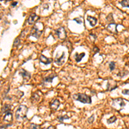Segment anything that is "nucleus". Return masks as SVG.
I'll use <instances>...</instances> for the list:
<instances>
[{
    "label": "nucleus",
    "mask_w": 129,
    "mask_h": 129,
    "mask_svg": "<svg viewBox=\"0 0 129 129\" xmlns=\"http://www.w3.org/2000/svg\"><path fill=\"white\" fill-rule=\"evenodd\" d=\"M28 108L25 105H19L16 110V118L18 120H23L27 118Z\"/></svg>",
    "instance_id": "1"
},
{
    "label": "nucleus",
    "mask_w": 129,
    "mask_h": 129,
    "mask_svg": "<svg viewBox=\"0 0 129 129\" xmlns=\"http://www.w3.org/2000/svg\"><path fill=\"white\" fill-rule=\"evenodd\" d=\"M111 105H112L113 108L115 109L116 111H120L126 106V102H125L124 99L122 98H115V99H113L112 102H111Z\"/></svg>",
    "instance_id": "2"
},
{
    "label": "nucleus",
    "mask_w": 129,
    "mask_h": 129,
    "mask_svg": "<svg viewBox=\"0 0 129 129\" xmlns=\"http://www.w3.org/2000/svg\"><path fill=\"white\" fill-rule=\"evenodd\" d=\"M73 99L76 101H79V102L83 103H86V104H90L91 103V97L89 96L86 94H82V93H77V94H74L72 96Z\"/></svg>",
    "instance_id": "3"
},
{
    "label": "nucleus",
    "mask_w": 129,
    "mask_h": 129,
    "mask_svg": "<svg viewBox=\"0 0 129 129\" xmlns=\"http://www.w3.org/2000/svg\"><path fill=\"white\" fill-rule=\"evenodd\" d=\"M55 34H56L57 37L60 40H65L66 38V31H65V29L63 27H60L58 29H56Z\"/></svg>",
    "instance_id": "4"
},
{
    "label": "nucleus",
    "mask_w": 129,
    "mask_h": 129,
    "mask_svg": "<svg viewBox=\"0 0 129 129\" xmlns=\"http://www.w3.org/2000/svg\"><path fill=\"white\" fill-rule=\"evenodd\" d=\"M65 52H63L62 54H61L59 57H56V58L54 59V62L56 63L57 65H62L65 63Z\"/></svg>",
    "instance_id": "5"
},
{
    "label": "nucleus",
    "mask_w": 129,
    "mask_h": 129,
    "mask_svg": "<svg viewBox=\"0 0 129 129\" xmlns=\"http://www.w3.org/2000/svg\"><path fill=\"white\" fill-rule=\"evenodd\" d=\"M59 105H60V102L58 100V99H54L50 102V108L53 111H56L59 108Z\"/></svg>",
    "instance_id": "6"
},
{
    "label": "nucleus",
    "mask_w": 129,
    "mask_h": 129,
    "mask_svg": "<svg viewBox=\"0 0 129 129\" xmlns=\"http://www.w3.org/2000/svg\"><path fill=\"white\" fill-rule=\"evenodd\" d=\"M41 33H42V30H39L38 29H37L36 27H34L32 29V30H31V33H30V35H32V36L35 37V38L38 39L40 36H41Z\"/></svg>",
    "instance_id": "7"
},
{
    "label": "nucleus",
    "mask_w": 129,
    "mask_h": 129,
    "mask_svg": "<svg viewBox=\"0 0 129 129\" xmlns=\"http://www.w3.org/2000/svg\"><path fill=\"white\" fill-rule=\"evenodd\" d=\"M39 19H40V17L37 15H35V14H31V15L29 16V18H28L27 22L29 24H33V23H35L36 21H38Z\"/></svg>",
    "instance_id": "8"
},
{
    "label": "nucleus",
    "mask_w": 129,
    "mask_h": 129,
    "mask_svg": "<svg viewBox=\"0 0 129 129\" xmlns=\"http://www.w3.org/2000/svg\"><path fill=\"white\" fill-rule=\"evenodd\" d=\"M20 74H21V76L23 77V79H24V81H28L29 79H30L31 77V74L29 72V71L23 70V69H22L21 71H20Z\"/></svg>",
    "instance_id": "9"
},
{
    "label": "nucleus",
    "mask_w": 129,
    "mask_h": 129,
    "mask_svg": "<svg viewBox=\"0 0 129 129\" xmlns=\"http://www.w3.org/2000/svg\"><path fill=\"white\" fill-rule=\"evenodd\" d=\"M3 119H4V121L5 122H11V120H12V113L11 111L5 113Z\"/></svg>",
    "instance_id": "10"
},
{
    "label": "nucleus",
    "mask_w": 129,
    "mask_h": 129,
    "mask_svg": "<svg viewBox=\"0 0 129 129\" xmlns=\"http://www.w3.org/2000/svg\"><path fill=\"white\" fill-rule=\"evenodd\" d=\"M40 61H41V63H42L44 65H49L52 62V59L47 58L44 55H41L40 56Z\"/></svg>",
    "instance_id": "11"
},
{
    "label": "nucleus",
    "mask_w": 129,
    "mask_h": 129,
    "mask_svg": "<svg viewBox=\"0 0 129 129\" xmlns=\"http://www.w3.org/2000/svg\"><path fill=\"white\" fill-rule=\"evenodd\" d=\"M116 28H117V24H115L114 23H108L107 29H108V30H109L110 32H112V33H117Z\"/></svg>",
    "instance_id": "12"
},
{
    "label": "nucleus",
    "mask_w": 129,
    "mask_h": 129,
    "mask_svg": "<svg viewBox=\"0 0 129 129\" xmlns=\"http://www.w3.org/2000/svg\"><path fill=\"white\" fill-rule=\"evenodd\" d=\"M87 21L90 23V26H92V27H94V26L97 23V19L96 17H90V16H88V17H87Z\"/></svg>",
    "instance_id": "13"
},
{
    "label": "nucleus",
    "mask_w": 129,
    "mask_h": 129,
    "mask_svg": "<svg viewBox=\"0 0 129 129\" xmlns=\"http://www.w3.org/2000/svg\"><path fill=\"white\" fill-rule=\"evenodd\" d=\"M85 56V53H75V59H76V61L77 63H79L81 61V59H82Z\"/></svg>",
    "instance_id": "14"
},
{
    "label": "nucleus",
    "mask_w": 129,
    "mask_h": 129,
    "mask_svg": "<svg viewBox=\"0 0 129 129\" xmlns=\"http://www.w3.org/2000/svg\"><path fill=\"white\" fill-rule=\"evenodd\" d=\"M11 106L9 104H6L4 106V108H2V112L4 113V114H5V113L9 112V111H11Z\"/></svg>",
    "instance_id": "15"
},
{
    "label": "nucleus",
    "mask_w": 129,
    "mask_h": 129,
    "mask_svg": "<svg viewBox=\"0 0 129 129\" xmlns=\"http://www.w3.org/2000/svg\"><path fill=\"white\" fill-rule=\"evenodd\" d=\"M55 77V75H51V76H48L47 77H45L44 78V81L45 82H48V83H52V81H53V79Z\"/></svg>",
    "instance_id": "16"
},
{
    "label": "nucleus",
    "mask_w": 129,
    "mask_h": 129,
    "mask_svg": "<svg viewBox=\"0 0 129 129\" xmlns=\"http://www.w3.org/2000/svg\"><path fill=\"white\" fill-rule=\"evenodd\" d=\"M120 4L123 7H129V0H123L120 2Z\"/></svg>",
    "instance_id": "17"
},
{
    "label": "nucleus",
    "mask_w": 129,
    "mask_h": 129,
    "mask_svg": "<svg viewBox=\"0 0 129 129\" xmlns=\"http://www.w3.org/2000/svg\"><path fill=\"white\" fill-rule=\"evenodd\" d=\"M116 120H117V118H116L115 116H112V117H111V118L108 119V120H107V122H108V124H112V123L115 122V121H116Z\"/></svg>",
    "instance_id": "18"
},
{
    "label": "nucleus",
    "mask_w": 129,
    "mask_h": 129,
    "mask_svg": "<svg viewBox=\"0 0 129 129\" xmlns=\"http://www.w3.org/2000/svg\"><path fill=\"white\" fill-rule=\"evenodd\" d=\"M32 100H33V101H35V102H38V101L40 100V96H39V95L37 94V93H35V94H34V95H33V96H32Z\"/></svg>",
    "instance_id": "19"
},
{
    "label": "nucleus",
    "mask_w": 129,
    "mask_h": 129,
    "mask_svg": "<svg viewBox=\"0 0 129 129\" xmlns=\"http://www.w3.org/2000/svg\"><path fill=\"white\" fill-rule=\"evenodd\" d=\"M73 21L76 22L77 24H81V23H83V20H82V18H81V17H76V18L73 19Z\"/></svg>",
    "instance_id": "20"
},
{
    "label": "nucleus",
    "mask_w": 129,
    "mask_h": 129,
    "mask_svg": "<svg viewBox=\"0 0 129 129\" xmlns=\"http://www.w3.org/2000/svg\"><path fill=\"white\" fill-rule=\"evenodd\" d=\"M114 68H115V63H114V62H110L109 63V69H110V71H113Z\"/></svg>",
    "instance_id": "21"
},
{
    "label": "nucleus",
    "mask_w": 129,
    "mask_h": 129,
    "mask_svg": "<svg viewBox=\"0 0 129 129\" xmlns=\"http://www.w3.org/2000/svg\"><path fill=\"white\" fill-rule=\"evenodd\" d=\"M68 117L67 116H59L58 117V120H59V121H62V120H68Z\"/></svg>",
    "instance_id": "22"
},
{
    "label": "nucleus",
    "mask_w": 129,
    "mask_h": 129,
    "mask_svg": "<svg viewBox=\"0 0 129 129\" xmlns=\"http://www.w3.org/2000/svg\"><path fill=\"white\" fill-rule=\"evenodd\" d=\"M30 128L31 129H40V126L39 125H36V124H31Z\"/></svg>",
    "instance_id": "23"
},
{
    "label": "nucleus",
    "mask_w": 129,
    "mask_h": 129,
    "mask_svg": "<svg viewBox=\"0 0 129 129\" xmlns=\"http://www.w3.org/2000/svg\"><path fill=\"white\" fill-rule=\"evenodd\" d=\"M19 38H17L15 40V42H14V47H17V46L19 45Z\"/></svg>",
    "instance_id": "24"
},
{
    "label": "nucleus",
    "mask_w": 129,
    "mask_h": 129,
    "mask_svg": "<svg viewBox=\"0 0 129 129\" xmlns=\"http://www.w3.org/2000/svg\"><path fill=\"white\" fill-rule=\"evenodd\" d=\"M94 120H95V116L94 115H91L88 120H89V122H92V121H94Z\"/></svg>",
    "instance_id": "25"
},
{
    "label": "nucleus",
    "mask_w": 129,
    "mask_h": 129,
    "mask_svg": "<svg viewBox=\"0 0 129 129\" xmlns=\"http://www.w3.org/2000/svg\"><path fill=\"white\" fill-rule=\"evenodd\" d=\"M122 94H124V95H129V90H122Z\"/></svg>",
    "instance_id": "26"
},
{
    "label": "nucleus",
    "mask_w": 129,
    "mask_h": 129,
    "mask_svg": "<svg viewBox=\"0 0 129 129\" xmlns=\"http://www.w3.org/2000/svg\"><path fill=\"white\" fill-rule=\"evenodd\" d=\"M90 37L91 38V40H92V41H95V40H96V37L95 36V35H93V34H90Z\"/></svg>",
    "instance_id": "27"
},
{
    "label": "nucleus",
    "mask_w": 129,
    "mask_h": 129,
    "mask_svg": "<svg viewBox=\"0 0 129 129\" xmlns=\"http://www.w3.org/2000/svg\"><path fill=\"white\" fill-rule=\"evenodd\" d=\"M98 52H99L98 47H94V53H98Z\"/></svg>",
    "instance_id": "28"
},
{
    "label": "nucleus",
    "mask_w": 129,
    "mask_h": 129,
    "mask_svg": "<svg viewBox=\"0 0 129 129\" xmlns=\"http://www.w3.org/2000/svg\"><path fill=\"white\" fill-rule=\"evenodd\" d=\"M17 5V2H14V3L11 4V6L14 7V6H16V5Z\"/></svg>",
    "instance_id": "29"
},
{
    "label": "nucleus",
    "mask_w": 129,
    "mask_h": 129,
    "mask_svg": "<svg viewBox=\"0 0 129 129\" xmlns=\"http://www.w3.org/2000/svg\"><path fill=\"white\" fill-rule=\"evenodd\" d=\"M47 129H55L54 127H53V126H48V127H47Z\"/></svg>",
    "instance_id": "30"
}]
</instances>
